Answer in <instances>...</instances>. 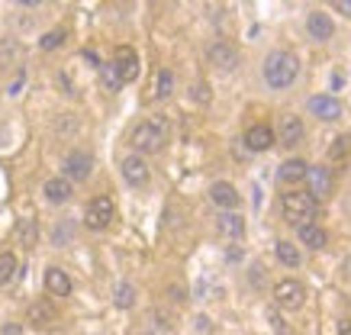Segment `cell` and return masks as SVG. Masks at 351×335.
<instances>
[{"label":"cell","instance_id":"6da1fadb","mask_svg":"<svg viewBox=\"0 0 351 335\" xmlns=\"http://www.w3.org/2000/svg\"><path fill=\"white\" fill-rule=\"evenodd\" d=\"M300 75V58L293 52H271L265 58V81L274 90H284L297 81Z\"/></svg>","mask_w":351,"mask_h":335},{"label":"cell","instance_id":"7a4b0ae2","mask_svg":"<svg viewBox=\"0 0 351 335\" xmlns=\"http://www.w3.org/2000/svg\"><path fill=\"white\" fill-rule=\"evenodd\" d=\"M132 149L136 151H145V155H152V151H161L165 149V142H168V123L165 119H145V123H138L136 129H132Z\"/></svg>","mask_w":351,"mask_h":335},{"label":"cell","instance_id":"3957f363","mask_svg":"<svg viewBox=\"0 0 351 335\" xmlns=\"http://www.w3.org/2000/svg\"><path fill=\"white\" fill-rule=\"evenodd\" d=\"M280 206H284V219L290 226H306L309 219L316 216V200L306 194V190H290V194L280 197Z\"/></svg>","mask_w":351,"mask_h":335},{"label":"cell","instance_id":"277c9868","mask_svg":"<svg viewBox=\"0 0 351 335\" xmlns=\"http://www.w3.org/2000/svg\"><path fill=\"white\" fill-rule=\"evenodd\" d=\"M113 213H117V210H113V200H110V197H94L84 210V226L94 229V232H100V229L110 226Z\"/></svg>","mask_w":351,"mask_h":335},{"label":"cell","instance_id":"5b68a950","mask_svg":"<svg viewBox=\"0 0 351 335\" xmlns=\"http://www.w3.org/2000/svg\"><path fill=\"white\" fill-rule=\"evenodd\" d=\"M274 300L277 306H284V310H300L303 300H306V290H303V284L287 277V281H280L274 287Z\"/></svg>","mask_w":351,"mask_h":335},{"label":"cell","instance_id":"8992f818","mask_svg":"<svg viewBox=\"0 0 351 335\" xmlns=\"http://www.w3.org/2000/svg\"><path fill=\"white\" fill-rule=\"evenodd\" d=\"M306 181H309V190L306 194L313 197V200H326V197L332 194V171L326 168V164H316V168H306Z\"/></svg>","mask_w":351,"mask_h":335},{"label":"cell","instance_id":"52a82bcc","mask_svg":"<svg viewBox=\"0 0 351 335\" xmlns=\"http://www.w3.org/2000/svg\"><path fill=\"white\" fill-rule=\"evenodd\" d=\"M90 171H94V158H90L87 151L64 155V177H68V181H87Z\"/></svg>","mask_w":351,"mask_h":335},{"label":"cell","instance_id":"ba28073f","mask_svg":"<svg viewBox=\"0 0 351 335\" xmlns=\"http://www.w3.org/2000/svg\"><path fill=\"white\" fill-rule=\"evenodd\" d=\"M113 68L119 71V77H123V84H129V81H136L138 77V55L129 49V45H119L117 52H113Z\"/></svg>","mask_w":351,"mask_h":335},{"label":"cell","instance_id":"9c48e42d","mask_svg":"<svg viewBox=\"0 0 351 335\" xmlns=\"http://www.w3.org/2000/svg\"><path fill=\"white\" fill-rule=\"evenodd\" d=\"M309 113L326 119V123H335V119L341 116V103H339V97H332V94H316V97H309Z\"/></svg>","mask_w":351,"mask_h":335},{"label":"cell","instance_id":"30bf717a","mask_svg":"<svg viewBox=\"0 0 351 335\" xmlns=\"http://www.w3.org/2000/svg\"><path fill=\"white\" fill-rule=\"evenodd\" d=\"M277 136H280V145L293 149L297 142H303V136H306V126H303V119H300V116L287 113V116H280V129H277Z\"/></svg>","mask_w":351,"mask_h":335},{"label":"cell","instance_id":"8fae6325","mask_svg":"<svg viewBox=\"0 0 351 335\" xmlns=\"http://www.w3.org/2000/svg\"><path fill=\"white\" fill-rule=\"evenodd\" d=\"M123 177H126V184H132V187L149 184V164H145V158H142V155L123 158Z\"/></svg>","mask_w":351,"mask_h":335},{"label":"cell","instance_id":"7c38bea8","mask_svg":"<svg viewBox=\"0 0 351 335\" xmlns=\"http://www.w3.org/2000/svg\"><path fill=\"white\" fill-rule=\"evenodd\" d=\"M206 58H210V65H216L219 71H232V68L239 65V52H235L229 42H213L210 52H206Z\"/></svg>","mask_w":351,"mask_h":335},{"label":"cell","instance_id":"4fadbf2b","mask_svg":"<svg viewBox=\"0 0 351 335\" xmlns=\"http://www.w3.org/2000/svg\"><path fill=\"white\" fill-rule=\"evenodd\" d=\"M306 29H309V36H313V39H319V42H326V39H332V36H335V23H332L329 13L316 10V13H309Z\"/></svg>","mask_w":351,"mask_h":335},{"label":"cell","instance_id":"5bb4252c","mask_svg":"<svg viewBox=\"0 0 351 335\" xmlns=\"http://www.w3.org/2000/svg\"><path fill=\"white\" fill-rule=\"evenodd\" d=\"M271 145H274V132L265 123H258V126H252V129L245 132V149L248 151H267Z\"/></svg>","mask_w":351,"mask_h":335},{"label":"cell","instance_id":"9a60e30c","mask_svg":"<svg viewBox=\"0 0 351 335\" xmlns=\"http://www.w3.org/2000/svg\"><path fill=\"white\" fill-rule=\"evenodd\" d=\"M43 194L49 203H68L75 190H71V181H68V177H52V181H45Z\"/></svg>","mask_w":351,"mask_h":335},{"label":"cell","instance_id":"2e32d148","mask_svg":"<svg viewBox=\"0 0 351 335\" xmlns=\"http://www.w3.org/2000/svg\"><path fill=\"white\" fill-rule=\"evenodd\" d=\"M26 316H29V325H36V329H49V325L55 323V306L49 300H36Z\"/></svg>","mask_w":351,"mask_h":335},{"label":"cell","instance_id":"e0dca14e","mask_svg":"<svg viewBox=\"0 0 351 335\" xmlns=\"http://www.w3.org/2000/svg\"><path fill=\"white\" fill-rule=\"evenodd\" d=\"M45 290L52 297H68L71 293V277L62 268H49L45 271Z\"/></svg>","mask_w":351,"mask_h":335},{"label":"cell","instance_id":"ac0fdd59","mask_svg":"<svg viewBox=\"0 0 351 335\" xmlns=\"http://www.w3.org/2000/svg\"><path fill=\"white\" fill-rule=\"evenodd\" d=\"M210 200H213L216 206H223V210H235V206H239V194H235V187L226 184V181H216V184L210 187Z\"/></svg>","mask_w":351,"mask_h":335},{"label":"cell","instance_id":"d6986e66","mask_svg":"<svg viewBox=\"0 0 351 335\" xmlns=\"http://www.w3.org/2000/svg\"><path fill=\"white\" fill-rule=\"evenodd\" d=\"M297 232H300V242L303 245H309V249H326V242H329V236H326V229L322 226H316V223H306V226H297Z\"/></svg>","mask_w":351,"mask_h":335},{"label":"cell","instance_id":"ffe728a7","mask_svg":"<svg viewBox=\"0 0 351 335\" xmlns=\"http://www.w3.org/2000/svg\"><path fill=\"white\" fill-rule=\"evenodd\" d=\"M216 229H219V236H226V238H242L245 219L239 216V213H223V216L216 219Z\"/></svg>","mask_w":351,"mask_h":335},{"label":"cell","instance_id":"44dd1931","mask_svg":"<svg viewBox=\"0 0 351 335\" xmlns=\"http://www.w3.org/2000/svg\"><path fill=\"white\" fill-rule=\"evenodd\" d=\"M306 168H309V164L303 162V158H290V162L280 164L277 177H280L284 184H297V181H303V177H306Z\"/></svg>","mask_w":351,"mask_h":335},{"label":"cell","instance_id":"7402d4cb","mask_svg":"<svg viewBox=\"0 0 351 335\" xmlns=\"http://www.w3.org/2000/svg\"><path fill=\"white\" fill-rule=\"evenodd\" d=\"M171 90H174V75H171L168 68H161L158 75H155V84H152V97L165 100V97H171Z\"/></svg>","mask_w":351,"mask_h":335},{"label":"cell","instance_id":"603a6c76","mask_svg":"<svg viewBox=\"0 0 351 335\" xmlns=\"http://www.w3.org/2000/svg\"><path fill=\"white\" fill-rule=\"evenodd\" d=\"M16 238H20L23 249H32V245H36V238H39V226H36V219H20V223H16Z\"/></svg>","mask_w":351,"mask_h":335},{"label":"cell","instance_id":"cb8c5ba5","mask_svg":"<svg viewBox=\"0 0 351 335\" xmlns=\"http://www.w3.org/2000/svg\"><path fill=\"white\" fill-rule=\"evenodd\" d=\"M16 268H20L16 255H13V251H3V255H0V284H10L13 277H16Z\"/></svg>","mask_w":351,"mask_h":335},{"label":"cell","instance_id":"d4e9b609","mask_svg":"<svg viewBox=\"0 0 351 335\" xmlns=\"http://www.w3.org/2000/svg\"><path fill=\"white\" fill-rule=\"evenodd\" d=\"M277 258H280V264H287V268H300V251L290 242H277Z\"/></svg>","mask_w":351,"mask_h":335},{"label":"cell","instance_id":"484cf974","mask_svg":"<svg viewBox=\"0 0 351 335\" xmlns=\"http://www.w3.org/2000/svg\"><path fill=\"white\" fill-rule=\"evenodd\" d=\"M20 58V45L13 39H0V68H10Z\"/></svg>","mask_w":351,"mask_h":335},{"label":"cell","instance_id":"4316f807","mask_svg":"<svg viewBox=\"0 0 351 335\" xmlns=\"http://www.w3.org/2000/svg\"><path fill=\"white\" fill-rule=\"evenodd\" d=\"M113 303H117L119 310H129V306H132V303H136V287H132V284H119L117 287V293H113Z\"/></svg>","mask_w":351,"mask_h":335},{"label":"cell","instance_id":"83f0119b","mask_svg":"<svg viewBox=\"0 0 351 335\" xmlns=\"http://www.w3.org/2000/svg\"><path fill=\"white\" fill-rule=\"evenodd\" d=\"M351 155V136H339V139L329 145V158L332 162H345Z\"/></svg>","mask_w":351,"mask_h":335},{"label":"cell","instance_id":"f1b7e54d","mask_svg":"<svg viewBox=\"0 0 351 335\" xmlns=\"http://www.w3.org/2000/svg\"><path fill=\"white\" fill-rule=\"evenodd\" d=\"M100 77H104V87H107V90H119V87H123V77H119V71L113 68V62H110V65H100Z\"/></svg>","mask_w":351,"mask_h":335},{"label":"cell","instance_id":"f546056e","mask_svg":"<svg viewBox=\"0 0 351 335\" xmlns=\"http://www.w3.org/2000/svg\"><path fill=\"white\" fill-rule=\"evenodd\" d=\"M62 42H64V29H52V33H45L43 39H39V49L52 52V49H58Z\"/></svg>","mask_w":351,"mask_h":335},{"label":"cell","instance_id":"4dcf8cb0","mask_svg":"<svg viewBox=\"0 0 351 335\" xmlns=\"http://www.w3.org/2000/svg\"><path fill=\"white\" fill-rule=\"evenodd\" d=\"M0 335H23V325L20 323H7L0 329Z\"/></svg>","mask_w":351,"mask_h":335},{"label":"cell","instance_id":"1f68e13d","mask_svg":"<svg viewBox=\"0 0 351 335\" xmlns=\"http://www.w3.org/2000/svg\"><path fill=\"white\" fill-rule=\"evenodd\" d=\"M193 97L200 100V103H206V100H210V90H206V84H197V87H193Z\"/></svg>","mask_w":351,"mask_h":335},{"label":"cell","instance_id":"d6a6232c","mask_svg":"<svg viewBox=\"0 0 351 335\" xmlns=\"http://www.w3.org/2000/svg\"><path fill=\"white\" fill-rule=\"evenodd\" d=\"M267 319L274 323V329H277V332H287V325H284V319H280V316H277V313H267Z\"/></svg>","mask_w":351,"mask_h":335},{"label":"cell","instance_id":"836d02e7","mask_svg":"<svg viewBox=\"0 0 351 335\" xmlns=\"http://www.w3.org/2000/svg\"><path fill=\"white\" fill-rule=\"evenodd\" d=\"M335 10L345 13V16H351V0H335Z\"/></svg>","mask_w":351,"mask_h":335},{"label":"cell","instance_id":"e575fe53","mask_svg":"<svg viewBox=\"0 0 351 335\" xmlns=\"http://www.w3.org/2000/svg\"><path fill=\"white\" fill-rule=\"evenodd\" d=\"M84 58H87V62H90V65H94V68H100V58H97V52H94V49H84Z\"/></svg>","mask_w":351,"mask_h":335},{"label":"cell","instance_id":"d590c367","mask_svg":"<svg viewBox=\"0 0 351 335\" xmlns=\"http://www.w3.org/2000/svg\"><path fill=\"white\" fill-rule=\"evenodd\" d=\"M339 335H351V319H345V323L339 325Z\"/></svg>","mask_w":351,"mask_h":335},{"label":"cell","instance_id":"8d00e7d4","mask_svg":"<svg viewBox=\"0 0 351 335\" xmlns=\"http://www.w3.org/2000/svg\"><path fill=\"white\" fill-rule=\"evenodd\" d=\"M20 87H23V75H20V77H16V81H13V84H10V94H20Z\"/></svg>","mask_w":351,"mask_h":335}]
</instances>
